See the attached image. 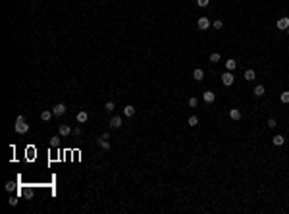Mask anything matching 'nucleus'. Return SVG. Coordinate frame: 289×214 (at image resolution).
<instances>
[{"label":"nucleus","mask_w":289,"mask_h":214,"mask_svg":"<svg viewBox=\"0 0 289 214\" xmlns=\"http://www.w3.org/2000/svg\"><path fill=\"white\" fill-rule=\"evenodd\" d=\"M193 77H195V79H197V81H201L202 77H204V71H202L201 68H197V70L193 71Z\"/></svg>","instance_id":"10"},{"label":"nucleus","mask_w":289,"mask_h":214,"mask_svg":"<svg viewBox=\"0 0 289 214\" xmlns=\"http://www.w3.org/2000/svg\"><path fill=\"white\" fill-rule=\"evenodd\" d=\"M58 145H60V139H58V135H56V137L50 139V147H58Z\"/></svg>","instance_id":"23"},{"label":"nucleus","mask_w":289,"mask_h":214,"mask_svg":"<svg viewBox=\"0 0 289 214\" xmlns=\"http://www.w3.org/2000/svg\"><path fill=\"white\" fill-rule=\"evenodd\" d=\"M16 131H18V133H27L29 124H25V121H16Z\"/></svg>","instance_id":"3"},{"label":"nucleus","mask_w":289,"mask_h":214,"mask_svg":"<svg viewBox=\"0 0 289 214\" xmlns=\"http://www.w3.org/2000/svg\"><path fill=\"white\" fill-rule=\"evenodd\" d=\"M10 205H12V206L18 205V197H12V199H10Z\"/></svg>","instance_id":"31"},{"label":"nucleus","mask_w":289,"mask_h":214,"mask_svg":"<svg viewBox=\"0 0 289 214\" xmlns=\"http://www.w3.org/2000/svg\"><path fill=\"white\" fill-rule=\"evenodd\" d=\"M283 143H285V137H283V135H276V137H274V145H276V147H281Z\"/></svg>","instance_id":"12"},{"label":"nucleus","mask_w":289,"mask_h":214,"mask_svg":"<svg viewBox=\"0 0 289 214\" xmlns=\"http://www.w3.org/2000/svg\"><path fill=\"white\" fill-rule=\"evenodd\" d=\"M197 104H199V100H197V98H189V106H191V108H195Z\"/></svg>","instance_id":"25"},{"label":"nucleus","mask_w":289,"mask_h":214,"mask_svg":"<svg viewBox=\"0 0 289 214\" xmlns=\"http://www.w3.org/2000/svg\"><path fill=\"white\" fill-rule=\"evenodd\" d=\"M52 116H54V114H52L50 110H42V114H41V120H42V121H48V120H50Z\"/></svg>","instance_id":"14"},{"label":"nucleus","mask_w":289,"mask_h":214,"mask_svg":"<svg viewBox=\"0 0 289 214\" xmlns=\"http://www.w3.org/2000/svg\"><path fill=\"white\" fill-rule=\"evenodd\" d=\"M73 135H75V137H81V127H75V129H73Z\"/></svg>","instance_id":"30"},{"label":"nucleus","mask_w":289,"mask_h":214,"mask_svg":"<svg viewBox=\"0 0 289 214\" xmlns=\"http://www.w3.org/2000/svg\"><path fill=\"white\" fill-rule=\"evenodd\" d=\"M58 133L62 135V137H68V135L71 133V127H69V126H66V124H62V126L58 127Z\"/></svg>","instance_id":"8"},{"label":"nucleus","mask_w":289,"mask_h":214,"mask_svg":"<svg viewBox=\"0 0 289 214\" xmlns=\"http://www.w3.org/2000/svg\"><path fill=\"white\" fill-rule=\"evenodd\" d=\"M122 126H124V121H122V118H119V116H114L110 120V127H114V129H118V127H122Z\"/></svg>","instance_id":"7"},{"label":"nucleus","mask_w":289,"mask_h":214,"mask_svg":"<svg viewBox=\"0 0 289 214\" xmlns=\"http://www.w3.org/2000/svg\"><path fill=\"white\" fill-rule=\"evenodd\" d=\"M245 79H247V81H252V79H254V71H252V70H247V71H245Z\"/></svg>","instance_id":"19"},{"label":"nucleus","mask_w":289,"mask_h":214,"mask_svg":"<svg viewBox=\"0 0 289 214\" xmlns=\"http://www.w3.org/2000/svg\"><path fill=\"white\" fill-rule=\"evenodd\" d=\"M266 124H268V127H276V126H278V124H276V120H274V118H270V120H268Z\"/></svg>","instance_id":"27"},{"label":"nucleus","mask_w":289,"mask_h":214,"mask_svg":"<svg viewBox=\"0 0 289 214\" xmlns=\"http://www.w3.org/2000/svg\"><path fill=\"white\" fill-rule=\"evenodd\" d=\"M14 183H12V182H10V183H6V191H14Z\"/></svg>","instance_id":"29"},{"label":"nucleus","mask_w":289,"mask_h":214,"mask_svg":"<svg viewBox=\"0 0 289 214\" xmlns=\"http://www.w3.org/2000/svg\"><path fill=\"white\" fill-rule=\"evenodd\" d=\"M222 27H224L222 19H216V21H214V29H222Z\"/></svg>","instance_id":"24"},{"label":"nucleus","mask_w":289,"mask_h":214,"mask_svg":"<svg viewBox=\"0 0 289 214\" xmlns=\"http://www.w3.org/2000/svg\"><path fill=\"white\" fill-rule=\"evenodd\" d=\"M96 145H98V147H100V149H104V150H110V143H108V139H104V137H98V139H96Z\"/></svg>","instance_id":"6"},{"label":"nucleus","mask_w":289,"mask_h":214,"mask_svg":"<svg viewBox=\"0 0 289 214\" xmlns=\"http://www.w3.org/2000/svg\"><path fill=\"white\" fill-rule=\"evenodd\" d=\"M287 33H289V27H287Z\"/></svg>","instance_id":"32"},{"label":"nucleus","mask_w":289,"mask_h":214,"mask_svg":"<svg viewBox=\"0 0 289 214\" xmlns=\"http://www.w3.org/2000/svg\"><path fill=\"white\" fill-rule=\"evenodd\" d=\"M197 124H199V118H197V116H191V118H189V126H193V127H195Z\"/></svg>","instance_id":"22"},{"label":"nucleus","mask_w":289,"mask_h":214,"mask_svg":"<svg viewBox=\"0 0 289 214\" xmlns=\"http://www.w3.org/2000/svg\"><path fill=\"white\" fill-rule=\"evenodd\" d=\"M280 98H281V102H283V104H289V91H283Z\"/></svg>","instance_id":"18"},{"label":"nucleus","mask_w":289,"mask_h":214,"mask_svg":"<svg viewBox=\"0 0 289 214\" xmlns=\"http://www.w3.org/2000/svg\"><path fill=\"white\" fill-rule=\"evenodd\" d=\"M276 25H278V29H281V31H287V27H289V18H280Z\"/></svg>","instance_id":"5"},{"label":"nucleus","mask_w":289,"mask_h":214,"mask_svg":"<svg viewBox=\"0 0 289 214\" xmlns=\"http://www.w3.org/2000/svg\"><path fill=\"white\" fill-rule=\"evenodd\" d=\"M197 27L202 29V31H204V29H208V27H210V19H208V18H199Z\"/></svg>","instance_id":"4"},{"label":"nucleus","mask_w":289,"mask_h":214,"mask_svg":"<svg viewBox=\"0 0 289 214\" xmlns=\"http://www.w3.org/2000/svg\"><path fill=\"white\" fill-rule=\"evenodd\" d=\"M210 62H212V64H216V62H220V54H218V52H214V54H210Z\"/></svg>","instance_id":"20"},{"label":"nucleus","mask_w":289,"mask_h":214,"mask_svg":"<svg viewBox=\"0 0 289 214\" xmlns=\"http://www.w3.org/2000/svg\"><path fill=\"white\" fill-rule=\"evenodd\" d=\"M252 93H254V97H262V95H264V85H256Z\"/></svg>","instance_id":"15"},{"label":"nucleus","mask_w":289,"mask_h":214,"mask_svg":"<svg viewBox=\"0 0 289 214\" xmlns=\"http://www.w3.org/2000/svg\"><path fill=\"white\" fill-rule=\"evenodd\" d=\"M225 68H228V71L235 70V68H237V62H235V60H228V62H225Z\"/></svg>","instance_id":"17"},{"label":"nucleus","mask_w":289,"mask_h":214,"mask_svg":"<svg viewBox=\"0 0 289 214\" xmlns=\"http://www.w3.org/2000/svg\"><path fill=\"white\" fill-rule=\"evenodd\" d=\"M104 110H106V112H112V110H114V102H112V100H108V102L104 104Z\"/></svg>","instance_id":"21"},{"label":"nucleus","mask_w":289,"mask_h":214,"mask_svg":"<svg viewBox=\"0 0 289 214\" xmlns=\"http://www.w3.org/2000/svg\"><path fill=\"white\" fill-rule=\"evenodd\" d=\"M87 120H89V114H87V112H79V114H77V121H79V124H85Z\"/></svg>","instance_id":"11"},{"label":"nucleus","mask_w":289,"mask_h":214,"mask_svg":"<svg viewBox=\"0 0 289 214\" xmlns=\"http://www.w3.org/2000/svg\"><path fill=\"white\" fill-rule=\"evenodd\" d=\"M25 197H27V199H33V189H25Z\"/></svg>","instance_id":"28"},{"label":"nucleus","mask_w":289,"mask_h":214,"mask_svg":"<svg viewBox=\"0 0 289 214\" xmlns=\"http://www.w3.org/2000/svg\"><path fill=\"white\" fill-rule=\"evenodd\" d=\"M52 114H54V116H64L66 114V104H56L54 108H52Z\"/></svg>","instance_id":"2"},{"label":"nucleus","mask_w":289,"mask_h":214,"mask_svg":"<svg viewBox=\"0 0 289 214\" xmlns=\"http://www.w3.org/2000/svg\"><path fill=\"white\" fill-rule=\"evenodd\" d=\"M208 2H210V0H197V4L201 6V8H204V6H208Z\"/></svg>","instance_id":"26"},{"label":"nucleus","mask_w":289,"mask_h":214,"mask_svg":"<svg viewBox=\"0 0 289 214\" xmlns=\"http://www.w3.org/2000/svg\"><path fill=\"white\" fill-rule=\"evenodd\" d=\"M214 98H216V95L212 93V91H206V93H204V100H206V102H214Z\"/></svg>","instance_id":"16"},{"label":"nucleus","mask_w":289,"mask_h":214,"mask_svg":"<svg viewBox=\"0 0 289 214\" xmlns=\"http://www.w3.org/2000/svg\"><path fill=\"white\" fill-rule=\"evenodd\" d=\"M230 118H231V120H235V121L241 120V112H239L237 108H231V110H230Z\"/></svg>","instance_id":"9"},{"label":"nucleus","mask_w":289,"mask_h":214,"mask_svg":"<svg viewBox=\"0 0 289 214\" xmlns=\"http://www.w3.org/2000/svg\"><path fill=\"white\" fill-rule=\"evenodd\" d=\"M233 73H231V71H225L224 75H222V83L225 85V87H230V85H233Z\"/></svg>","instance_id":"1"},{"label":"nucleus","mask_w":289,"mask_h":214,"mask_svg":"<svg viewBox=\"0 0 289 214\" xmlns=\"http://www.w3.org/2000/svg\"><path fill=\"white\" fill-rule=\"evenodd\" d=\"M124 114H125V116H127V118H131V116H133V114H135V108L131 106V104H127V106L124 108Z\"/></svg>","instance_id":"13"}]
</instances>
